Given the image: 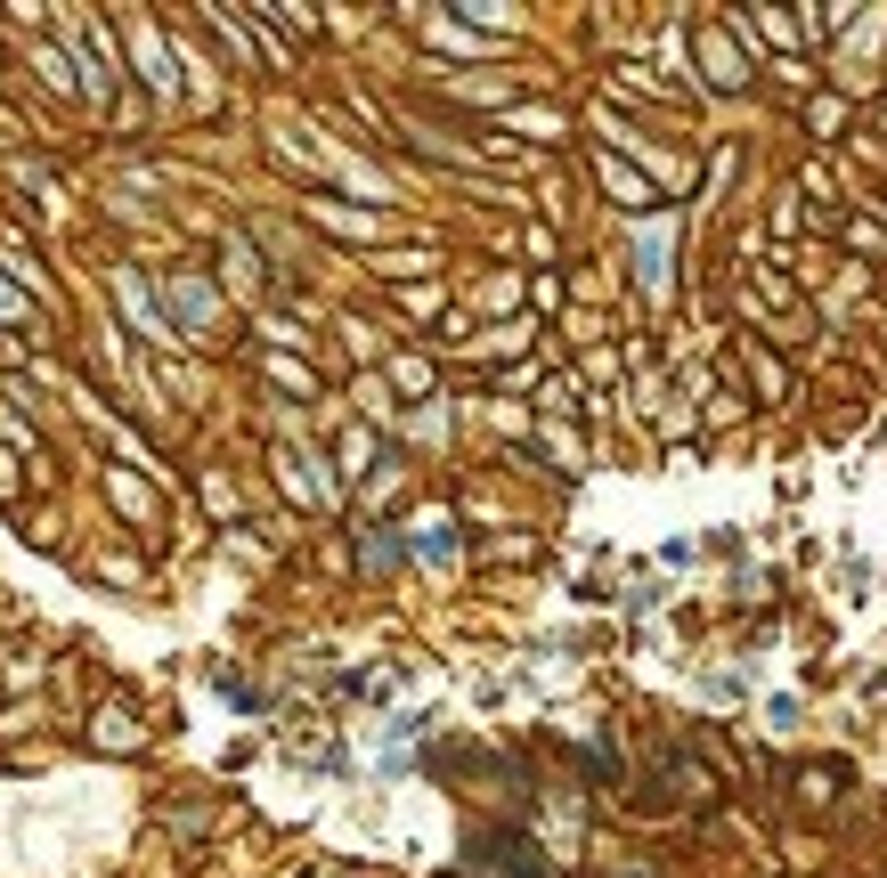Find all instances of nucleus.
Here are the masks:
<instances>
[{"label":"nucleus","mask_w":887,"mask_h":878,"mask_svg":"<svg viewBox=\"0 0 887 878\" xmlns=\"http://www.w3.org/2000/svg\"><path fill=\"white\" fill-rule=\"evenodd\" d=\"M464 878H554V870L538 863V846H529V838H513V830H489V838H472Z\"/></svg>","instance_id":"nucleus-1"}]
</instances>
